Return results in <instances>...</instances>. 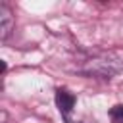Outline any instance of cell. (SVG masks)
I'll use <instances>...</instances> for the list:
<instances>
[{
  "label": "cell",
  "mask_w": 123,
  "mask_h": 123,
  "mask_svg": "<svg viewBox=\"0 0 123 123\" xmlns=\"http://www.w3.org/2000/svg\"><path fill=\"white\" fill-rule=\"evenodd\" d=\"M119 71H121V65L117 62H113V60H94L86 67V73L98 75V77H104V79H111Z\"/></svg>",
  "instance_id": "cell-1"
},
{
  "label": "cell",
  "mask_w": 123,
  "mask_h": 123,
  "mask_svg": "<svg viewBox=\"0 0 123 123\" xmlns=\"http://www.w3.org/2000/svg\"><path fill=\"white\" fill-rule=\"evenodd\" d=\"M56 104L63 115H69L75 108V94H71L67 88H58L56 90Z\"/></svg>",
  "instance_id": "cell-2"
},
{
  "label": "cell",
  "mask_w": 123,
  "mask_h": 123,
  "mask_svg": "<svg viewBox=\"0 0 123 123\" xmlns=\"http://www.w3.org/2000/svg\"><path fill=\"white\" fill-rule=\"evenodd\" d=\"M13 29V15L6 4H0V38L6 40Z\"/></svg>",
  "instance_id": "cell-3"
},
{
  "label": "cell",
  "mask_w": 123,
  "mask_h": 123,
  "mask_svg": "<svg viewBox=\"0 0 123 123\" xmlns=\"http://www.w3.org/2000/svg\"><path fill=\"white\" fill-rule=\"evenodd\" d=\"M110 117L113 123H123V104H117L110 110Z\"/></svg>",
  "instance_id": "cell-4"
}]
</instances>
